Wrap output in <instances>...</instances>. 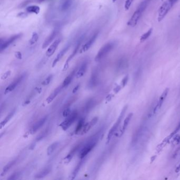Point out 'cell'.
Returning <instances> with one entry per match:
<instances>
[{
	"instance_id": "f6af8a7d",
	"label": "cell",
	"mask_w": 180,
	"mask_h": 180,
	"mask_svg": "<svg viewBox=\"0 0 180 180\" xmlns=\"http://www.w3.org/2000/svg\"><path fill=\"white\" fill-rule=\"evenodd\" d=\"M113 97V95H112V94H110V95H108V96H107V97H106V100H107V101H110V100H112V97Z\"/></svg>"
},
{
	"instance_id": "4dcf8cb0",
	"label": "cell",
	"mask_w": 180,
	"mask_h": 180,
	"mask_svg": "<svg viewBox=\"0 0 180 180\" xmlns=\"http://www.w3.org/2000/svg\"><path fill=\"white\" fill-rule=\"evenodd\" d=\"M152 31H153V29H150L147 32H145L143 34L142 36H141V38H140L141 42L145 41L147 39L150 37L152 33Z\"/></svg>"
},
{
	"instance_id": "60d3db41",
	"label": "cell",
	"mask_w": 180,
	"mask_h": 180,
	"mask_svg": "<svg viewBox=\"0 0 180 180\" xmlns=\"http://www.w3.org/2000/svg\"><path fill=\"white\" fill-rule=\"evenodd\" d=\"M180 123H179V124H178V127H176V130H175V131H174V132H173V133H172V134H171V135H170V137H172L173 136V135H174L175 134H176V133H177V132H178V131H179V130H180Z\"/></svg>"
},
{
	"instance_id": "f1b7e54d",
	"label": "cell",
	"mask_w": 180,
	"mask_h": 180,
	"mask_svg": "<svg viewBox=\"0 0 180 180\" xmlns=\"http://www.w3.org/2000/svg\"><path fill=\"white\" fill-rule=\"evenodd\" d=\"M84 118H81L79 120L78 123L77 124V126L76 127L75 131V134H80L81 131L83 130L84 126Z\"/></svg>"
},
{
	"instance_id": "484cf974",
	"label": "cell",
	"mask_w": 180,
	"mask_h": 180,
	"mask_svg": "<svg viewBox=\"0 0 180 180\" xmlns=\"http://www.w3.org/2000/svg\"><path fill=\"white\" fill-rule=\"evenodd\" d=\"M72 2L73 0H64L61 4V10L64 12L67 11L71 7Z\"/></svg>"
},
{
	"instance_id": "d4e9b609",
	"label": "cell",
	"mask_w": 180,
	"mask_h": 180,
	"mask_svg": "<svg viewBox=\"0 0 180 180\" xmlns=\"http://www.w3.org/2000/svg\"><path fill=\"white\" fill-rule=\"evenodd\" d=\"M169 88H166L165 90H164L163 92H162L161 95L159 97V100L158 102V108L160 109L161 108L164 102L165 101L166 98L167 97V95L169 94Z\"/></svg>"
},
{
	"instance_id": "7a4b0ae2",
	"label": "cell",
	"mask_w": 180,
	"mask_h": 180,
	"mask_svg": "<svg viewBox=\"0 0 180 180\" xmlns=\"http://www.w3.org/2000/svg\"><path fill=\"white\" fill-rule=\"evenodd\" d=\"M99 139V135L95 134L92 137H90L87 141L86 144L84 145L83 148L81 150L79 154V158L80 159H83L86 158L88 153H89L95 147L97 144L98 141Z\"/></svg>"
},
{
	"instance_id": "f907efd6",
	"label": "cell",
	"mask_w": 180,
	"mask_h": 180,
	"mask_svg": "<svg viewBox=\"0 0 180 180\" xmlns=\"http://www.w3.org/2000/svg\"><path fill=\"white\" fill-rule=\"evenodd\" d=\"M116 1V0H113V2H115V1Z\"/></svg>"
},
{
	"instance_id": "4316f807",
	"label": "cell",
	"mask_w": 180,
	"mask_h": 180,
	"mask_svg": "<svg viewBox=\"0 0 180 180\" xmlns=\"http://www.w3.org/2000/svg\"><path fill=\"white\" fill-rule=\"evenodd\" d=\"M17 162V159H14L12 161L10 162L9 163L7 164L6 165L3 167V170H2V173L1 174V176H4V175H6L8 171H9L10 169H11V167L13 166L14 165H15V163Z\"/></svg>"
},
{
	"instance_id": "83f0119b",
	"label": "cell",
	"mask_w": 180,
	"mask_h": 180,
	"mask_svg": "<svg viewBox=\"0 0 180 180\" xmlns=\"http://www.w3.org/2000/svg\"><path fill=\"white\" fill-rule=\"evenodd\" d=\"M59 145V143L56 142L53 143V144H51L50 145H49V147L47 148V155L49 156L53 154L58 147Z\"/></svg>"
},
{
	"instance_id": "ac0fdd59",
	"label": "cell",
	"mask_w": 180,
	"mask_h": 180,
	"mask_svg": "<svg viewBox=\"0 0 180 180\" xmlns=\"http://www.w3.org/2000/svg\"><path fill=\"white\" fill-rule=\"evenodd\" d=\"M77 70V69L73 70V71H72L69 75L66 77V78L65 79L63 83H62V84H61L62 88H66V87L69 85L71 83V81L73 80V77L75 76H76V73Z\"/></svg>"
},
{
	"instance_id": "7402d4cb",
	"label": "cell",
	"mask_w": 180,
	"mask_h": 180,
	"mask_svg": "<svg viewBox=\"0 0 180 180\" xmlns=\"http://www.w3.org/2000/svg\"><path fill=\"white\" fill-rule=\"evenodd\" d=\"M133 116V114L131 113L128 115L126 117L125 120H124L123 126H122V129L120 130V136H122V135L124 134V132L125 131L128 125L130 123V121L131 120Z\"/></svg>"
},
{
	"instance_id": "277c9868",
	"label": "cell",
	"mask_w": 180,
	"mask_h": 180,
	"mask_svg": "<svg viewBox=\"0 0 180 180\" xmlns=\"http://www.w3.org/2000/svg\"><path fill=\"white\" fill-rule=\"evenodd\" d=\"M128 106L126 105L125 106H124V108L122 109V112L120 113L119 116L118 117L117 120H116V123L114 124L113 127L111 128V130H109L108 135H107V144H108L110 141H111V139L113 136V135H114L115 132L118 129L119 126L120 125L121 122H122V119L124 117L125 114L126 112L127 111Z\"/></svg>"
},
{
	"instance_id": "4fadbf2b",
	"label": "cell",
	"mask_w": 180,
	"mask_h": 180,
	"mask_svg": "<svg viewBox=\"0 0 180 180\" xmlns=\"http://www.w3.org/2000/svg\"><path fill=\"white\" fill-rule=\"evenodd\" d=\"M47 119H48V116H45L36 122V123L33 125L31 128L30 129V133L31 134L36 133V132L38 131L39 129H40L44 125V124H45Z\"/></svg>"
},
{
	"instance_id": "ab89813d",
	"label": "cell",
	"mask_w": 180,
	"mask_h": 180,
	"mask_svg": "<svg viewBox=\"0 0 180 180\" xmlns=\"http://www.w3.org/2000/svg\"><path fill=\"white\" fill-rule=\"evenodd\" d=\"M11 75V71H8L6 72V73H4L1 77V79L2 80H5L8 78V77H9Z\"/></svg>"
},
{
	"instance_id": "8d00e7d4",
	"label": "cell",
	"mask_w": 180,
	"mask_h": 180,
	"mask_svg": "<svg viewBox=\"0 0 180 180\" xmlns=\"http://www.w3.org/2000/svg\"><path fill=\"white\" fill-rule=\"evenodd\" d=\"M94 103V100H90V101H88V103L86 104V105L84 110L88 112V110L90 109V108H92V107Z\"/></svg>"
},
{
	"instance_id": "bcb514c9",
	"label": "cell",
	"mask_w": 180,
	"mask_h": 180,
	"mask_svg": "<svg viewBox=\"0 0 180 180\" xmlns=\"http://www.w3.org/2000/svg\"><path fill=\"white\" fill-rule=\"evenodd\" d=\"M167 1L170 2L171 4L173 6L175 4V3H176V2H178V0H167Z\"/></svg>"
},
{
	"instance_id": "ee69618b",
	"label": "cell",
	"mask_w": 180,
	"mask_h": 180,
	"mask_svg": "<svg viewBox=\"0 0 180 180\" xmlns=\"http://www.w3.org/2000/svg\"><path fill=\"white\" fill-rule=\"evenodd\" d=\"M79 86H80L79 84H78L75 88H73V90H72V93L73 94H75L76 92H77V91L79 89Z\"/></svg>"
},
{
	"instance_id": "8992f818",
	"label": "cell",
	"mask_w": 180,
	"mask_h": 180,
	"mask_svg": "<svg viewBox=\"0 0 180 180\" xmlns=\"http://www.w3.org/2000/svg\"><path fill=\"white\" fill-rule=\"evenodd\" d=\"M78 117L77 111H74L71 113L69 116L67 117L65 120L60 124V126L64 131H66L75 122Z\"/></svg>"
},
{
	"instance_id": "b9f144b4",
	"label": "cell",
	"mask_w": 180,
	"mask_h": 180,
	"mask_svg": "<svg viewBox=\"0 0 180 180\" xmlns=\"http://www.w3.org/2000/svg\"><path fill=\"white\" fill-rule=\"evenodd\" d=\"M15 56L16 57V58L18 59H21L22 58V54L20 52H16L15 53Z\"/></svg>"
},
{
	"instance_id": "836d02e7",
	"label": "cell",
	"mask_w": 180,
	"mask_h": 180,
	"mask_svg": "<svg viewBox=\"0 0 180 180\" xmlns=\"http://www.w3.org/2000/svg\"><path fill=\"white\" fill-rule=\"evenodd\" d=\"M53 78V75H50L48 76L45 79V80L43 81V82L42 83V84L43 85V86H48V85L50 83L51 81L52 80Z\"/></svg>"
},
{
	"instance_id": "f35d334b",
	"label": "cell",
	"mask_w": 180,
	"mask_h": 180,
	"mask_svg": "<svg viewBox=\"0 0 180 180\" xmlns=\"http://www.w3.org/2000/svg\"><path fill=\"white\" fill-rule=\"evenodd\" d=\"M128 80V75L126 76L125 77H124V78L122 80V83H121L122 87H124L127 84Z\"/></svg>"
},
{
	"instance_id": "5b68a950",
	"label": "cell",
	"mask_w": 180,
	"mask_h": 180,
	"mask_svg": "<svg viewBox=\"0 0 180 180\" xmlns=\"http://www.w3.org/2000/svg\"><path fill=\"white\" fill-rule=\"evenodd\" d=\"M84 35L81 36L80 38H79V39L77 41V43H76L75 46V48H74V49H73V52L72 53L71 55H70L69 57L68 58L67 60H66L64 68H63L62 71H65L68 69V68L69 67V65L70 62L76 56L78 51H79L80 48V45H81L82 42H83V40H84Z\"/></svg>"
},
{
	"instance_id": "7c38bea8",
	"label": "cell",
	"mask_w": 180,
	"mask_h": 180,
	"mask_svg": "<svg viewBox=\"0 0 180 180\" xmlns=\"http://www.w3.org/2000/svg\"><path fill=\"white\" fill-rule=\"evenodd\" d=\"M70 46H71V43L70 42H68L64 47V48L58 53V55H57L55 59V60H53V65H52V67L53 68L55 67V66H56L57 64L61 59L62 57L64 56V55L66 54V53L69 49Z\"/></svg>"
},
{
	"instance_id": "9a60e30c",
	"label": "cell",
	"mask_w": 180,
	"mask_h": 180,
	"mask_svg": "<svg viewBox=\"0 0 180 180\" xmlns=\"http://www.w3.org/2000/svg\"><path fill=\"white\" fill-rule=\"evenodd\" d=\"M88 61L87 60H84L83 61L79 68L77 69V72L76 73V77L77 78H80L84 75L86 73L87 67H88Z\"/></svg>"
},
{
	"instance_id": "ffe728a7",
	"label": "cell",
	"mask_w": 180,
	"mask_h": 180,
	"mask_svg": "<svg viewBox=\"0 0 180 180\" xmlns=\"http://www.w3.org/2000/svg\"><path fill=\"white\" fill-rule=\"evenodd\" d=\"M84 158H83V159H81L80 161L79 162V163L77 164V165H76L75 168L73 170V172L71 173V174L70 176V178L71 180H73L75 179L76 177L77 176L78 173H79L81 167L82 166V165H83V164L84 162Z\"/></svg>"
},
{
	"instance_id": "7bdbcfd3",
	"label": "cell",
	"mask_w": 180,
	"mask_h": 180,
	"mask_svg": "<svg viewBox=\"0 0 180 180\" xmlns=\"http://www.w3.org/2000/svg\"><path fill=\"white\" fill-rule=\"evenodd\" d=\"M120 89H121V86H117L114 89V92L115 94H117V93H118L120 91Z\"/></svg>"
},
{
	"instance_id": "e575fe53",
	"label": "cell",
	"mask_w": 180,
	"mask_h": 180,
	"mask_svg": "<svg viewBox=\"0 0 180 180\" xmlns=\"http://www.w3.org/2000/svg\"><path fill=\"white\" fill-rule=\"evenodd\" d=\"M20 175V172H14L11 175L9 178H8V180H15V179L19 178Z\"/></svg>"
},
{
	"instance_id": "3957f363",
	"label": "cell",
	"mask_w": 180,
	"mask_h": 180,
	"mask_svg": "<svg viewBox=\"0 0 180 180\" xmlns=\"http://www.w3.org/2000/svg\"><path fill=\"white\" fill-rule=\"evenodd\" d=\"M115 43L114 42L111 41L105 44L101 47L96 55L95 60L96 61H100V60L104 58L114 48Z\"/></svg>"
},
{
	"instance_id": "cb8c5ba5",
	"label": "cell",
	"mask_w": 180,
	"mask_h": 180,
	"mask_svg": "<svg viewBox=\"0 0 180 180\" xmlns=\"http://www.w3.org/2000/svg\"><path fill=\"white\" fill-rule=\"evenodd\" d=\"M15 111L16 109H14L13 110L10 112L9 114L6 116V118H4L3 120H2L1 124H0V128L2 129V128L4 127V126H6V124L8 123V122H9L10 119L12 118V117L14 116V115L15 114Z\"/></svg>"
},
{
	"instance_id": "9c48e42d",
	"label": "cell",
	"mask_w": 180,
	"mask_h": 180,
	"mask_svg": "<svg viewBox=\"0 0 180 180\" xmlns=\"http://www.w3.org/2000/svg\"><path fill=\"white\" fill-rule=\"evenodd\" d=\"M98 34H99L98 31H97L95 33H94V34L89 38V39L88 40V41L81 47L80 49L79 50V53H83L86 52L87 51H88L89 49H90V47L92 46V45L94 44V42L97 39Z\"/></svg>"
},
{
	"instance_id": "6da1fadb",
	"label": "cell",
	"mask_w": 180,
	"mask_h": 180,
	"mask_svg": "<svg viewBox=\"0 0 180 180\" xmlns=\"http://www.w3.org/2000/svg\"><path fill=\"white\" fill-rule=\"evenodd\" d=\"M151 0H143L140 4H139L135 11L134 12L133 15H131V19L128 20L127 25L128 26L134 27L136 26L139 22L141 17L142 16L143 13H144Z\"/></svg>"
},
{
	"instance_id": "603a6c76",
	"label": "cell",
	"mask_w": 180,
	"mask_h": 180,
	"mask_svg": "<svg viewBox=\"0 0 180 180\" xmlns=\"http://www.w3.org/2000/svg\"><path fill=\"white\" fill-rule=\"evenodd\" d=\"M98 83L97 73L96 72H94L91 76L90 80L88 82V87L89 88H92L96 86Z\"/></svg>"
},
{
	"instance_id": "681fc988",
	"label": "cell",
	"mask_w": 180,
	"mask_h": 180,
	"mask_svg": "<svg viewBox=\"0 0 180 180\" xmlns=\"http://www.w3.org/2000/svg\"><path fill=\"white\" fill-rule=\"evenodd\" d=\"M30 100H26V101H25V103H23V106H25V105H28L30 103Z\"/></svg>"
},
{
	"instance_id": "8fae6325",
	"label": "cell",
	"mask_w": 180,
	"mask_h": 180,
	"mask_svg": "<svg viewBox=\"0 0 180 180\" xmlns=\"http://www.w3.org/2000/svg\"><path fill=\"white\" fill-rule=\"evenodd\" d=\"M59 31V28H56L54 30H53L52 32L45 39V41L43 42V45H42L43 49H45L51 43H52V42L55 40V38H56L58 34Z\"/></svg>"
},
{
	"instance_id": "7dc6e473",
	"label": "cell",
	"mask_w": 180,
	"mask_h": 180,
	"mask_svg": "<svg viewBox=\"0 0 180 180\" xmlns=\"http://www.w3.org/2000/svg\"><path fill=\"white\" fill-rule=\"evenodd\" d=\"M35 146H36V143H33L32 144H31V145L30 146V148H29V149H30V150H33L34 148V147H35Z\"/></svg>"
},
{
	"instance_id": "30bf717a",
	"label": "cell",
	"mask_w": 180,
	"mask_h": 180,
	"mask_svg": "<svg viewBox=\"0 0 180 180\" xmlns=\"http://www.w3.org/2000/svg\"><path fill=\"white\" fill-rule=\"evenodd\" d=\"M25 74H22V75L20 76V77H18V78L13 81V82H12L6 88L5 91H4V94L6 95V94H9L10 92H12L13 90H14L15 88L20 84L21 81L25 78Z\"/></svg>"
},
{
	"instance_id": "d6a6232c",
	"label": "cell",
	"mask_w": 180,
	"mask_h": 180,
	"mask_svg": "<svg viewBox=\"0 0 180 180\" xmlns=\"http://www.w3.org/2000/svg\"><path fill=\"white\" fill-rule=\"evenodd\" d=\"M39 39V36L37 32H33L32 34V37L30 40V45H33L38 41Z\"/></svg>"
},
{
	"instance_id": "2e32d148",
	"label": "cell",
	"mask_w": 180,
	"mask_h": 180,
	"mask_svg": "<svg viewBox=\"0 0 180 180\" xmlns=\"http://www.w3.org/2000/svg\"><path fill=\"white\" fill-rule=\"evenodd\" d=\"M81 146V143H79L78 144L76 145L75 147H73V148L71 150L69 153L66 156L64 159V162L65 164H68L71 161V159H72L73 156L77 152V151L79 150V148Z\"/></svg>"
},
{
	"instance_id": "c3c4849f",
	"label": "cell",
	"mask_w": 180,
	"mask_h": 180,
	"mask_svg": "<svg viewBox=\"0 0 180 180\" xmlns=\"http://www.w3.org/2000/svg\"><path fill=\"white\" fill-rule=\"evenodd\" d=\"M175 172H176V173H178V172H180V164H179V165H178V166H177V167H176V169H175Z\"/></svg>"
},
{
	"instance_id": "44dd1931",
	"label": "cell",
	"mask_w": 180,
	"mask_h": 180,
	"mask_svg": "<svg viewBox=\"0 0 180 180\" xmlns=\"http://www.w3.org/2000/svg\"><path fill=\"white\" fill-rule=\"evenodd\" d=\"M62 86H60L56 88V89L53 91V92L49 95V97L47 98L46 101L48 104H50L54 100L55 98L56 97L57 95L59 94L60 91L62 89Z\"/></svg>"
},
{
	"instance_id": "5bb4252c",
	"label": "cell",
	"mask_w": 180,
	"mask_h": 180,
	"mask_svg": "<svg viewBox=\"0 0 180 180\" xmlns=\"http://www.w3.org/2000/svg\"><path fill=\"white\" fill-rule=\"evenodd\" d=\"M61 41V39L59 38L58 39L56 40L49 47V48L48 49L47 52L45 53V55L47 57H50L54 54V53H55V51L57 49L58 45H60Z\"/></svg>"
},
{
	"instance_id": "74e56055",
	"label": "cell",
	"mask_w": 180,
	"mask_h": 180,
	"mask_svg": "<svg viewBox=\"0 0 180 180\" xmlns=\"http://www.w3.org/2000/svg\"><path fill=\"white\" fill-rule=\"evenodd\" d=\"M133 1L134 0H126L125 3V9L126 10H129Z\"/></svg>"
},
{
	"instance_id": "d590c367",
	"label": "cell",
	"mask_w": 180,
	"mask_h": 180,
	"mask_svg": "<svg viewBox=\"0 0 180 180\" xmlns=\"http://www.w3.org/2000/svg\"><path fill=\"white\" fill-rule=\"evenodd\" d=\"M71 109L69 107L66 108V109L64 110L63 113H62V116L65 117H67L69 116L71 114Z\"/></svg>"
},
{
	"instance_id": "e0dca14e",
	"label": "cell",
	"mask_w": 180,
	"mask_h": 180,
	"mask_svg": "<svg viewBox=\"0 0 180 180\" xmlns=\"http://www.w3.org/2000/svg\"><path fill=\"white\" fill-rule=\"evenodd\" d=\"M98 120V118L97 117H94L93 119L90 120V122L84 124L83 130L81 131L80 134L84 135V134H86L97 123Z\"/></svg>"
},
{
	"instance_id": "ba28073f",
	"label": "cell",
	"mask_w": 180,
	"mask_h": 180,
	"mask_svg": "<svg viewBox=\"0 0 180 180\" xmlns=\"http://www.w3.org/2000/svg\"><path fill=\"white\" fill-rule=\"evenodd\" d=\"M22 36V34H17L14 36H11V37L8 38L7 39H5L4 40H1V45H0V50L2 52L3 51L7 49L8 47L11 44L15 42L16 40L19 39V38Z\"/></svg>"
},
{
	"instance_id": "d6986e66",
	"label": "cell",
	"mask_w": 180,
	"mask_h": 180,
	"mask_svg": "<svg viewBox=\"0 0 180 180\" xmlns=\"http://www.w3.org/2000/svg\"><path fill=\"white\" fill-rule=\"evenodd\" d=\"M51 170H52V167L51 166L45 167L41 171H40L38 173L34 176V178H38V179L43 178L49 174V173L51 172Z\"/></svg>"
},
{
	"instance_id": "1f68e13d",
	"label": "cell",
	"mask_w": 180,
	"mask_h": 180,
	"mask_svg": "<svg viewBox=\"0 0 180 180\" xmlns=\"http://www.w3.org/2000/svg\"><path fill=\"white\" fill-rule=\"evenodd\" d=\"M48 132V129H45V131H42L41 133H40L39 135H38L37 137H36V142H39V141H41L42 139H43L44 137H45V136L47 135Z\"/></svg>"
},
{
	"instance_id": "f546056e",
	"label": "cell",
	"mask_w": 180,
	"mask_h": 180,
	"mask_svg": "<svg viewBox=\"0 0 180 180\" xmlns=\"http://www.w3.org/2000/svg\"><path fill=\"white\" fill-rule=\"evenodd\" d=\"M26 11L27 12L30 13H35L38 14L40 11V8L39 6H30L26 8Z\"/></svg>"
},
{
	"instance_id": "52a82bcc",
	"label": "cell",
	"mask_w": 180,
	"mask_h": 180,
	"mask_svg": "<svg viewBox=\"0 0 180 180\" xmlns=\"http://www.w3.org/2000/svg\"><path fill=\"white\" fill-rule=\"evenodd\" d=\"M173 6L171 4V3L166 0L164 2L161 7L158 10V22L161 21L165 18L170 10L172 9Z\"/></svg>"
}]
</instances>
